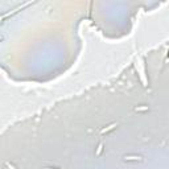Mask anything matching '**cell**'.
<instances>
[{"label":"cell","instance_id":"5b68a950","mask_svg":"<svg viewBox=\"0 0 169 169\" xmlns=\"http://www.w3.org/2000/svg\"><path fill=\"white\" fill-rule=\"evenodd\" d=\"M45 169H52V168H45Z\"/></svg>","mask_w":169,"mask_h":169},{"label":"cell","instance_id":"277c9868","mask_svg":"<svg viewBox=\"0 0 169 169\" xmlns=\"http://www.w3.org/2000/svg\"><path fill=\"white\" fill-rule=\"evenodd\" d=\"M102 148H103V144H99V147H98V152H97V155H100V152H102Z\"/></svg>","mask_w":169,"mask_h":169},{"label":"cell","instance_id":"3957f363","mask_svg":"<svg viewBox=\"0 0 169 169\" xmlns=\"http://www.w3.org/2000/svg\"><path fill=\"white\" fill-rule=\"evenodd\" d=\"M148 107H136V111H147Z\"/></svg>","mask_w":169,"mask_h":169},{"label":"cell","instance_id":"7a4b0ae2","mask_svg":"<svg viewBox=\"0 0 169 169\" xmlns=\"http://www.w3.org/2000/svg\"><path fill=\"white\" fill-rule=\"evenodd\" d=\"M116 125H118L116 123H112V124H110L107 128H103V129H102V134H106V132H108V131H112V129L115 128Z\"/></svg>","mask_w":169,"mask_h":169},{"label":"cell","instance_id":"6da1fadb","mask_svg":"<svg viewBox=\"0 0 169 169\" xmlns=\"http://www.w3.org/2000/svg\"><path fill=\"white\" fill-rule=\"evenodd\" d=\"M143 157L141 156H136V155H128V156H124V161H141Z\"/></svg>","mask_w":169,"mask_h":169}]
</instances>
